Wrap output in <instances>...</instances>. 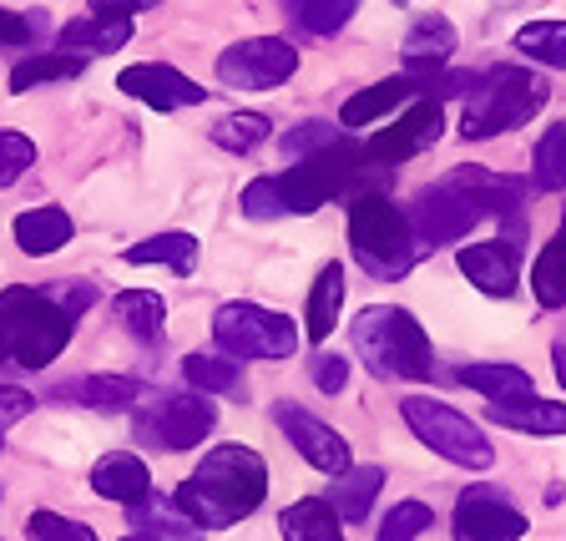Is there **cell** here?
<instances>
[{
    "label": "cell",
    "mask_w": 566,
    "mask_h": 541,
    "mask_svg": "<svg viewBox=\"0 0 566 541\" xmlns=\"http://www.w3.org/2000/svg\"><path fill=\"white\" fill-rule=\"evenodd\" d=\"M117 319L137 344H157L167 334V304H163V294H153V289H122Z\"/></svg>",
    "instance_id": "cell-23"
},
{
    "label": "cell",
    "mask_w": 566,
    "mask_h": 541,
    "mask_svg": "<svg viewBox=\"0 0 566 541\" xmlns=\"http://www.w3.org/2000/svg\"><path fill=\"white\" fill-rule=\"evenodd\" d=\"M552 86L546 76L526 66H491L481 82L465 96V112H460V137L481 142V137H501L511 127H526L536 112L546 106Z\"/></svg>",
    "instance_id": "cell-4"
},
{
    "label": "cell",
    "mask_w": 566,
    "mask_h": 541,
    "mask_svg": "<svg viewBox=\"0 0 566 541\" xmlns=\"http://www.w3.org/2000/svg\"><path fill=\"white\" fill-rule=\"evenodd\" d=\"M182 375L192 389H212V395H243V370L228 354H188Z\"/></svg>",
    "instance_id": "cell-31"
},
{
    "label": "cell",
    "mask_w": 566,
    "mask_h": 541,
    "mask_svg": "<svg viewBox=\"0 0 566 541\" xmlns=\"http://www.w3.org/2000/svg\"><path fill=\"white\" fill-rule=\"evenodd\" d=\"M92 491L102 501H117V507H137V501L153 496V471L132 450H112V456H102L92 466Z\"/></svg>",
    "instance_id": "cell-16"
},
{
    "label": "cell",
    "mask_w": 566,
    "mask_h": 541,
    "mask_svg": "<svg viewBox=\"0 0 566 541\" xmlns=\"http://www.w3.org/2000/svg\"><path fill=\"white\" fill-rule=\"evenodd\" d=\"M531 167H536V188H546V193L566 188V122H562V127H552L542 142H536Z\"/></svg>",
    "instance_id": "cell-36"
},
{
    "label": "cell",
    "mask_w": 566,
    "mask_h": 541,
    "mask_svg": "<svg viewBox=\"0 0 566 541\" xmlns=\"http://www.w3.org/2000/svg\"><path fill=\"white\" fill-rule=\"evenodd\" d=\"M354 6L359 0H289V11H294V21L304 25L308 35H334L349 25Z\"/></svg>",
    "instance_id": "cell-35"
},
{
    "label": "cell",
    "mask_w": 566,
    "mask_h": 541,
    "mask_svg": "<svg viewBox=\"0 0 566 541\" xmlns=\"http://www.w3.org/2000/svg\"><path fill=\"white\" fill-rule=\"evenodd\" d=\"M25 167H35V142L21 132H0V188L25 177Z\"/></svg>",
    "instance_id": "cell-40"
},
{
    "label": "cell",
    "mask_w": 566,
    "mask_h": 541,
    "mask_svg": "<svg viewBox=\"0 0 566 541\" xmlns=\"http://www.w3.org/2000/svg\"><path fill=\"white\" fill-rule=\"evenodd\" d=\"M71 218L61 208H25L21 218H15V243H21V253H31V259H46V253H56V248L71 243Z\"/></svg>",
    "instance_id": "cell-21"
},
{
    "label": "cell",
    "mask_w": 566,
    "mask_h": 541,
    "mask_svg": "<svg viewBox=\"0 0 566 541\" xmlns=\"http://www.w3.org/2000/svg\"><path fill=\"white\" fill-rule=\"evenodd\" d=\"M0 450H6V436H0Z\"/></svg>",
    "instance_id": "cell-48"
},
{
    "label": "cell",
    "mask_w": 566,
    "mask_h": 541,
    "mask_svg": "<svg viewBox=\"0 0 566 541\" xmlns=\"http://www.w3.org/2000/svg\"><path fill=\"white\" fill-rule=\"evenodd\" d=\"M263 491H269V466L253 446H228L208 450L202 466L177 486V507L188 511L202 531H223L233 521L253 517L263 507Z\"/></svg>",
    "instance_id": "cell-1"
},
{
    "label": "cell",
    "mask_w": 566,
    "mask_h": 541,
    "mask_svg": "<svg viewBox=\"0 0 566 541\" xmlns=\"http://www.w3.org/2000/svg\"><path fill=\"white\" fill-rule=\"evenodd\" d=\"M395 6H405V0H395Z\"/></svg>",
    "instance_id": "cell-49"
},
{
    "label": "cell",
    "mask_w": 566,
    "mask_h": 541,
    "mask_svg": "<svg viewBox=\"0 0 566 541\" xmlns=\"http://www.w3.org/2000/svg\"><path fill=\"white\" fill-rule=\"evenodd\" d=\"M460 385L485 395V400H521V395H531V375L516 365H465Z\"/></svg>",
    "instance_id": "cell-30"
},
{
    "label": "cell",
    "mask_w": 566,
    "mask_h": 541,
    "mask_svg": "<svg viewBox=\"0 0 566 541\" xmlns=\"http://www.w3.org/2000/svg\"><path fill=\"white\" fill-rule=\"evenodd\" d=\"M35 410V400L25 395V389H15V385H0V430L11 420H21V415H31Z\"/></svg>",
    "instance_id": "cell-43"
},
{
    "label": "cell",
    "mask_w": 566,
    "mask_h": 541,
    "mask_svg": "<svg viewBox=\"0 0 566 541\" xmlns=\"http://www.w3.org/2000/svg\"><path fill=\"white\" fill-rule=\"evenodd\" d=\"M516 51L536 66L566 71V21H531L516 31Z\"/></svg>",
    "instance_id": "cell-32"
},
{
    "label": "cell",
    "mask_w": 566,
    "mask_h": 541,
    "mask_svg": "<svg viewBox=\"0 0 566 541\" xmlns=\"http://www.w3.org/2000/svg\"><path fill=\"white\" fill-rule=\"evenodd\" d=\"M379 486H385V471H379V466H349V471L339 476V486H334L329 507L339 511V521H365L369 507H375Z\"/></svg>",
    "instance_id": "cell-27"
},
{
    "label": "cell",
    "mask_w": 566,
    "mask_h": 541,
    "mask_svg": "<svg viewBox=\"0 0 566 541\" xmlns=\"http://www.w3.org/2000/svg\"><path fill=\"white\" fill-rule=\"evenodd\" d=\"M238 208H243V218H259V223L289 212L283 208V193H279V177H253L243 188V198H238Z\"/></svg>",
    "instance_id": "cell-39"
},
{
    "label": "cell",
    "mask_w": 566,
    "mask_h": 541,
    "mask_svg": "<svg viewBox=\"0 0 566 541\" xmlns=\"http://www.w3.org/2000/svg\"><path fill=\"white\" fill-rule=\"evenodd\" d=\"M410 102H420V86H415V76L410 71H400V76H389V82H379V86H365V92H354L349 102L339 106V122L344 127H375L379 117H389L395 106H410Z\"/></svg>",
    "instance_id": "cell-17"
},
{
    "label": "cell",
    "mask_w": 566,
    "mask_h": 541,
    "mask_svg": "<svg viewBox=\"0 0 566 541\" xmlns=\"http://www.w3.org/2000/svg\"><path fill=\"white\" fill-rule=\"evenodd\" d=\"M460 273L491 299H511L521 283V259H516V243L511 238H485V243L460 248Z\"/></svg>",
    "instance_id": "cell-15"
},
{
    "label": "cell",
    "mask_w": 566,
    "mask_h": 541,
    "mask_svg": "<svg viewBox=\"0 0 566 541\" xmlns=\"http://www.w3.org/2000/svg\"><path fill=\"white\" fill-rule=\"evenodd\" d=\"M430 521H436V511L424 507V501H400V507L385 517L375 541H415L420 531H430Z\"/></svg>",
    "instance_id": "cell-37"
},
{
    "label": "cell",
    "mask_w": 566,
    "mask_h": 541,
    "mask_svg": "<svg viewBox=\"0 0 566 541\" xmlns=\"http://www.w3.org/2000/svg\"><path fill=\"white\" fill-rule=\"evenodd\" d=\"M279 531L283 541H344V521L329 501H318V496H304L294 507L279 517Z\"/></svg>",
    "instance_id": "cell-22"
},
{
    "label": "cell",
    "mask_w": 566,
    "mask_h": 541,
    "mask_svg": "<svg viewBox=\"0 0 566 541\" xmlns=\"http://www.w3.org/2000/svg\"><path fill=\"white\" fill-rule=\"evenodd\" d=\"M153 6H163V0H92V15H122V21H132L137 11H153Z\"/></svg>",
    "instance_id": "cell-44"
},
{
    "label": "cell",
    "mask_w": 566,
    "mask_h": 541,
    "mask_svg": "<svg viewBox=\"0 0 566 541\" xmlns=\"http://www.w3.org/2000/svg\"><path fill=\"white\" fill-rule=\"evenodd\" d=\"M552 365H556V379H562V389H566V334L552 344Z\"/></svg>",
    "instance_id": "cell-46"
},
{
    "label": "cell",
    "mask_w": 566,
    "mask_h": 541,
    "mask_svg": "<svg viewBox=\"0 0 566 541\" xmlns=\"http://www.w3.org/2000/svg\"><path fill=\"white\" fill-rule=\"evenodd\" d=\"M531 294L542 309H562L566 304V223L552 233V243L536 253V269H531Z\"/></svg>",
    "instance_id": "cell-26"
},
{
    "label": "cell",
    "mask_w": 566,
    "mask_h": 541,
    "mask_svg": "<svg viewBox=\"0 0 566 541\" xmlns=\"http://www.w3.org/2000/svg\"><path fill=\"white\" fill-rule=\"evenodd\" d=\"M71 344V314L56 304V294L15 283L0 294V360H15L21 370H46Z\"/></svg>",
    "instance_id": "cell-2"
},
{
    "label": "cell",
    "mask_w": 566,
    "mask_h": 541,
    "mask_svg": "<svg viewBox=\"0 0 566 541\" xmlns=\"http://www.w3.org/2000/svg\"><path fill=\"white\" fill-rule=\"evenodd\" d=\"M495 425L521 430V436H566V405L556 400H536V395H521V400H491Z\"/></svg>",
    "instance_id": "cell-19"
},
{
    "label": "cell",
    "mask_w": 566,
    "mask_h": 541,
    "mask_svg": "<svg viewBox=\"0 0 566 541\" xmlns=\"http://www.w3.org/2000/svg\"><path fill=\"white\" fill-rule=\"evenodd\" d=\"M132 41V21L122 15H76L61 25V51L71 56H112Z\"/></svg>",
    "instance_id": "cell-18"
},
{
    "label": "cell",
    "mask_w": 566,
    "mask_h": 541,
    "mask_svg": "<svg viewBox=\"0 0 566 541\" xmlns=\"http://www.w3.org/2000/svg\"><path fill=\"white\" fill-rule=\"evenodd\" d=\"M25 541H96V531L86 521L61 517V511H35L25 521Z\"/></svg>",
    "instance_id": "cell-38"
},
{
    "label": "cell",
    "mask_w": 566,
    "mask_h": 541,
    "mask_svg": "<svg viewBox=\"0 0 566 541\" xmlns=\"http://www.w3.org/2000/svg\"><path fill=\"white\" fill-rule=\"evenodd\" d=\"M314 385L324 389V395H339L344 389V379H349V365H344L339 354H314Z\"/></svg>",
    "instance_id": "cell-42"
},
{
    "label": "cell",
    "mask_w": 566,
    "mask_h": 541,
    "mask_svg": "<svg viewBox=\"0 0 566 541\" xmlns=\"http://www.w3.org/2000/svg\"><path fill=\"white\" fill-rule=\"evenodd\" d=\"M410 233L415 243H455V238H465L475 223H485V208L475 193L455 188V183H430V188L415 193L410 202Z\"/></svg>",
    "instance_id": "cell-8"
},
{
    "label": "cell",
    "mask_w": 566,
    "mask_h": 541,
    "mask_svg": "<svg viewBox=\"0 0 566 541\" xmlns=\"http://www.w3.org/2000/svg\"><path fill=\"white\" fill-rule=\"evenodd\" d=\"M455 531H460V541H521L526 517H521L501 491L471 486V491H460V501H455Z\"/></svg>",
    "instance_id": "cell-13"
},
{
    "label": "cell",
    "mask_w": 566,
    "mask_h": 541,
    "mask_svg": "<svg viewBox=\"0 0 566 541\" xmlns=\"http://www.w3.org/2000/svg\"><path fill=\"white\" fill-rule=\"evenodd\" d=\"M117 86L137 102L157 106V112H182V106H202L208 102V86H198L192 76H182L177 66H163V61H137L117 76Z\"/></svg>",
    "instance_id": "cell-14"
},
{
    "label": "cell",
    "mask_w": 566,
    "mask_h": 541,
    "mask_svg": "<svg viewBox=\"0 0 566 541\" xmlns=\"http://www.w3.org/2000/svg\"><path fill=\"white\" fill-rule=\"evenodd\" d=\"M273 425H279L283 436H289V446L298 450V456L314 466V471H324V476H344L354 466V450H349V440L334 430V425H324L318 415H308L304 405H294V400H279L273 405Z\"/></svg>",
    "instance_id": "cell-10"
},
{
    "label": "cell",
    "mask_w": 566,
    "mask_h": 541,
    "mask_svg": "<svg viewBox=\"0 0 566 541\" xmlns=\"http://www.w3.org/2000/svg\"><path fill=\"white\" fill-rule=\"evenodd\" d=\"M25 41H31V21L0 11V46H25Z\"/></svg>",
    "instance_id": "cell-45"
},
{
    "label": "cell",
    "mask_w": 566,
    "mask_h": 541,
    "mask_svg": "<svg viewBox=\"0 0 566 541\" xmlns=\"http://www.w3.org/2000/svg\"><path fill=\"white\" fill-rule=\"evenodd\" d=\"M127 263H137V269H147V263H167L172 273H192V269H198V238H192V233L142 238L137 248H127Z\"/></svg>",
    "instance_id": "cell-29"
},
{
    "label": "cell",
    "mask_w": 566,
    "mask_h": 541,
    "mask_svg": "<svg viewBox=\"0 0 566 541\" xmlns=\"http://www.w3.org/2000/svg\"><path fill=\"white\" fill-rule=\"evenodd\" d=\"M339 304H344V269L339 263H324L314 279V294H308V340L324 344L339 324Z\"/></svg>",
    "instance_id": "cell-28"
},
{
    "label": "cell",
    "mask_w": 566,
    "mask_h": 541,
    "mask_svg": "<svg viewBox=\"0 0 566 541\" xmlns=\"http://www.w3.org/2000/svg\"><path fill=\"white\" fill-rule=\"evenodd\" d=\"M86 71V56H71V51H51V56H25L15 61L11 71V92L25 96L35 86H51V82H76Z\"/></svg>",
    "instance_id": "cell-25"
},
{
    "label": "cell",
    "mask_w": 566,
    "mask_h": 541,
    "mask_svg": "<svg viewBox=\"0 0 566 541\" xmlns=\"http://www.w3.org/2000/svg\"><path fill=\"white\" fill-rule=\"evenodd\" d=\"M354 350L365 360L375 379H430L436 375V354L430 340L415 324V314L395 304H369L354 314Z\"/></svg>",
    "instance_id": "cell-3"
},
{
    "label": "cell",
    "mask_w": 566,
    "mask_h": 541,
    "mask_svg": "<svg viewBox=\"0 0 566 541\" xmlns=\"http://www.w3.org/2000/svg\"><path fill=\"white\" fill-rule=\"evenodd\" d=\"M298 71V51L283 35H253L218 56V82L233 92H273Z\"/></svg>",
    "instance_id": "cell-9"
},
{
    "label": "cell",
    "mask_w": 566,
    "mask_h": 541,
    "mask_svg": "<svg viewBox=\"0 0 566 541\" xmlns=\"http://www.w3.org/2000/svg\"><path fill=\"white\" fill-rule=\"evenodd\" d=\"M122 541H157V537H142V531H132V537H122Z\"/></svg>",
    "instance_id": "cell-47"
},
{
    "label": "cell",
    "mask_w": 566,
    "mask_h": 541,
    "mask_svg": "<svg viewBox=\"0 0 566 541\" xmlns=\"http://www.w3.org/2000/svg\"><path fill=\"white\" fill-rule=\"evenodd\" d=\"M455 51V25L446 15H420L405 31V66H446Z\"/></svg>",
    "instance_id": "cell-24"
},
{
    "label": "cell",
    "mask_w": 566,
    "mask_h": 541,
    "mask_svg": "<svg viewBox=\"0 0 566 541\" xmlns=\"http://www.w3.org/2000/svg\"><path fill=\"white\" fill-rule=\"evenodd\" d=\"M212 425H218V410L202 395H163L142 415V440L163 450H192L212 436Z\"/></svg>",
    "instance_id": "cell-11"
},
{
    "label": "cell",
    "mask_w": 566,
    "mask_h": 541,
    "mask_svg": "<svg viewBox=\"0 0 566 541\" xmlns=\"http://www.w3.org/2000/svg\"><path fill=\"white\" fill-rule=\"evenodd\" d=\"M132 527H137L142 537H157V541H202V527L177 507V496L172 501H167V496L137 501V507H132Z\"/></svg>",
    "instance_id": "cell-20"
},
{
    "label": "cell",
    "mask_w": 566,
    "mask_h": 541,
    "mask_svg": "<svg viewBox=\"0 0 566 541\" xmlns=\"http://www.w3.org/2000/svg\"><path fill=\"white\" fill-rule=\"evenodd\" d=\"M440 132H446V106L420 96V102L405 106V117L395 122V127H379L375 137L365 142V153H369V163H379V167H400L405 157H415V153H424L430 142H440Z\"/></svg>",
    "instance_id": "cell-12"
},
{
    "label": "cell",
    "mask_w": 566,
    "mask_h": 541,
    "mask_svg": "<svg viewBox=\"0 0 566 541\" xmlns=\"http://www.w3.org/2000/svg\"><path fill=\"white\" fill-rule=\"evenodd\" d=\"M61 395L92 405V410H122V405H132L142 395V385H137V379H127V375H92V379H76V385H66Z\"/></svg>",
    "instance_id": "cell-33"
},
{
    "label": "cell",
    "mask_w": 566,
    "mask_h": 541,
    "mask_svg": "<svg viewBox=\"0 0 566 541\" xmlns=\"http://www.w3.org/2000/svg\"><path fill=\"white\" fill-rule=\"evenodd\" d=\"M400 410H405V425H410L436 456L455 460L465 471H491L495 466V446L485 440L481 425H471L460 410H450V405H440V400H424V395H410Z\"/></svg>",
    "instance_id": "cell-7"
},
{
    "label": "cell",
    "mask_w": 566,
    "mask_h": 541,
    "mask_svg": "<svg viewBox=\"0 0 566 541\" xmlns=\"http://www.w3.org/2000/svg\"><path fill=\"white\" fill-rule=\"evenodd\" d=\"M334 142H344L339 127H324V122H304V127L283 132V153H289V157H314V153H324V147H334Z\"/></svg>",
    "instance_id": "cell-41"
},
{
    "label": "cell",
    "mask_w": 566,
    "mask_h": 541,
    "mask_svg": "<svg viewBox=\"0 0 566 541\" xmlns=\"http://www.w3.org/2000/svg\"><path fill=\"white\" fill-rule=\"evenodd\" d=\"M212 340H218V350L228 354V360H289V354L298 350V330L289 314H273V309L263 304H243V299H233V304H223L218 314H212Z\"/></svg>",
    "instance_id": "cell-6"
},
{
    "label": "cell",
    "mask_w": 566,
    "mask_h": 541,
    "mask_svg": "<svg viewBox=\"0 0 566 541\" xmlns=\"http://www.w3.org/2000/svg\"><path fill=\"white\" fill-rule=\"evenodd\" d=\"M269 137H273V122L263 117V112H233V117H223L212 127V142H218L223 153H238V157L263 147Z\"/></svg>",
    "instance_id": "cell-34"
},
{
    "label": "cell",
    "mask_w": 566,
    "mask_h": 541,
    "mask_svg": "<svg viewBox=\"0 0 566 541\" xmlns=\"http://www.w3.org/2000/svg\"><path fill=\"white\" fill-rule=\"evenodd\" d=\"M349 248L375 279H405L415 269L410 218L385 193H365V198L349 202Z\"/></svg>",
    "instance_id": "cell-5"
}]
</instances>
